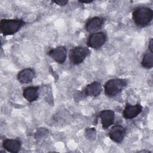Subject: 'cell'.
Segmentation results:
<instances>
[{
	"label": "cell",
	"instance_id": "9",
	"mask_svg": "<svg viewBox=\"0 0 153 153\" xmlns=\"http://www.w3.org/2000/svg\"><path fill=\"white\" fill-rule=\"evenodd\" d=\"M105 19L101 17H94L89 20L85 23V30L88 32H96L100 29L103 25Z\"/></svg>",
	"mask_w": 153,
	"mask_h": 153
},
{
	"label": "cell",
	"instance_id": "16",
	"mask_svg": "<svg viewBox=\"0 0 153 153\" xmlns=\"http://www.w3.org/2000/svg\"><path fill=\"white\" fill-rule=\"evenodd\" d=\"M53 2L60 6H64L68 2V1H65V0H58V1H54Z\"/></svg>",
	"mask_w": 153,
	"mask_h": 153
},
{
	"label": "cell",
	"instance_id": "6",
	"mask_svg": "<svg viewBox=\"0 0 153 153\" xmlns=\"http://www.w3.org/2000/svg\"><path fill=\"white\" fill-rule=\"evenodd\" d=\"M48 55L57 63H63L67 57V50L64 46H58L49 50Z\"/></svg>",
	"mask_w": 153,
	"mask_h": 153
},
{
	"label": "cell",
	"instance_id": "3",
	"mask_svg": "<svg viewBox=\"0 0 153 153\" xmlns=\"http://www.w3.org/2000/svg\"><path fill=\"white\" fill-rule=\"evenodd\" d=\"M127 84V81L124 79H109L104 85L105 94L109 97H115L123 90Z\"/></svg>",
	"mask_w": 153,
	"mask_h": 153
},
{
	"label": "cell",
	"instance_id": "13",
	"mask_svg": "<svg viewBox=\"0 0 153 153\" xmlns=\"http://www.w3.org/2000/svg\"><path fill=\"white\" fill-rule=\"evenodd\" d=\"M35 76V72L30 68H26L20 71L17 74V79L21 83L27 84L31 82Z\"/></svg>",
	"mask_w": 153,
	"mask_h": 153
},
{
	"label": "cell",
	"instance_id": "7",
	"mask_svg": "<svg viewBox=\"0 0 153 153\" xmlns=\"http://www.w3.org/2000/svg\"><path fill=\"white\" fill-rule=\"evenodd\" d=\"M126 129L123 126L115 124L113 126L109 131V137L115 142H121L126 135Z\"/></svg>",
	"mask_w": 153,
	"mask_h": 153
},
{
	"label": "cell",
	"instance_id": "4",
	"mask_svg": "<svg viewBox=\"0 0 153 153\" xmlns=\"http://www.w3.org/2000/svg\"><path fill=\"white\" fill-rule=\"evenodd\" d=\"M90 50L84 46H76L70 50L69 57L71 63L74 65L81 63L90 54Z\"/></svg>",
	"mask_w": 153,
	"mask_h": 153
},
{
	"label": "cell",
	"instance_id": "5",
	"mask_svg": "<svg viewBox=\"0 0 153 153\" xmlns=\"http://www.w3.org/2000/svg\"><path fill=\"white\" fill-rule=\"evenodd\" d=\"M106 40V35L103 32H94L90 35L87 40V44L89 47L98 49L102 47Z\"/></svg>",
	"mask_w": 153,
	"mask_h": 153
},
{
	"label": "cell",
	"instance_id": "17",
	"mask_svg": "<svg viewBox=\"0 0 153 153\" xmlns=\"http://www.w3.org/2000/svg\"><path fill=\"white\" fill-rule=\"evenodd\" d=\"M81 3H85V4H88V3H90V2H92V1H79Z\"/></svg>",
	"mask_w": 153,
	"mask_h": 153
},
{
	"label": "cell",
	"instance_id": "1",
	"mask_svg": "<svg viewBox=\"0 0 153 153\" xmlns=\"http://www.w3.org/2000/svg\"><path fill=\"white\" fill-rule=\"evenodd\" d=\"M132 18L134 23L139 27H145L152 21L153 11L146 7L136 8L132 13Z\"/></svg>",
	"mask_w": 153,
	"mask_h": 153
},
{
	"label": "cell",
	"instance_id": "8",
	"mask_svg": "<svg viewBox=\"0 0 153 153\" xmlns=\"http://www.w3.org/2000/svg\"><path fill=\"white\" fill-rule=\"evenodd\" d=\"M142 108V105L139 103L135 105H131L129 103H127L123 112V117L126 119H133L141 113Z\"/></svg>",
	"mask_w": 153,
	"mask_h": 153
},
{
	"label": "cell",
	"instance_id": "14",
	"mask_svg": "<svg viewBox=\"0 0 153 153\" xmlns=\"http://www.w3.org/2000/svg\"><path fill=\"white\" fill-rule=\"evenodd\" d=\"M38 86H30L25 88L23 91V97L29 102H32L38 98Z\"/></svg>",
	"mask_w": 153,
	"mask_h": 153
},
{
	"label": "cell",
	"instance_id": "12",
	"mask_svg": "<svg viewBox=\"0 0 153 153\" xmlns=\"http://www.w3.org/2000/svg\"><path fill=\"white\" fill-rule=\"evenodd\" d=\"M102 91V86L99 82L93 81L87 85L84 89L83 92L85 96L91 97H96L99 96Z\"/></svg>",
	"mask_w": 153,
	"mask_h": 153
},
{
	"label": "cell",
	"instance_id": "2",
	"mask_svg": "<svg viewBox=\"0 0 153 153\" xmlns=\"http://www.w3.org/2000/svg\"><path fill=\"white\" fill-rule=\"evenodd\" d=\"M25 22L22 19H2L0 22V30L5 35H11L17 32L25 25Z\"/></svg>",
	"mask_w": 153,
	"mask_h": 153
},
{
	"label": "cell",
	"instance_id": "15",
	"mask_svg": "<svg viewBox=\"0 0 153 153\" xmlns=\"http://www.w3.org/2000/svg\"><path fill=\"white\" fill-rule=\"evenodd\" d=\"M153 51L148 50V51L144 54L141 65L142 67L146 69H151L153 66Z\"/></svg>",
	"mask_w": 153,
	"mask_h": 153
},
{
	"label": "cell",
	"instance_id": "10",
	"mask_svg": "<svg viewBox=\"0 0 153 153\" xmlns=\"http://www.w3.org/2000/svg\"><path fill=\"white\" fill-rule=\"evenodd\" d=\"M101 119L102 127L106 129L114 124L115 119V112L111 109H105L102 111L99 114Z\"/></svg>",
	"mask_w": 153,
	"mask_h": 153
},
{
	"label": "cell",
	"instance_id": "11",
	"mask_svg": "<svg viewBox=\"0 0 153 153\" xmlns=\"http://www.w3.org/2000/svg\"><path fill=\"white\" fill-rule=\"evenodd\" d=\"M3 148L8 152L17 153L21 148V142L16 139H6L2 142Z\"/></svg>",
	"mask_w": 153,
	"mask_h": 153
}]
</instances>
